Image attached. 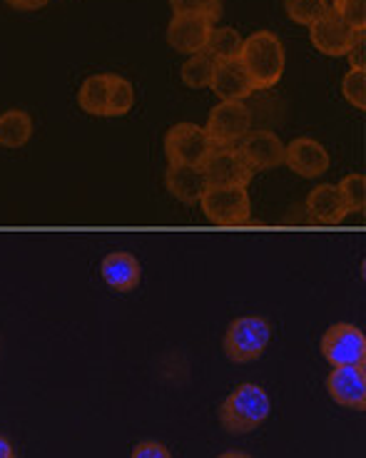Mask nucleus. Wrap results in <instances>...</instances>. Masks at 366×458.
<instances>
[{
  "instance_id": "obj_31",
  "label": "nucleus",
  "mask_w": 366,
  "mask_h": 458,
  "mask_svg": "<svg viewBox=\"0 0 366 458\" xmlns=\"http://www.w3.org/2000/svg\"><path fill=\"white\" fill-rule=\"evenodd\" d=\"M0 458H18V454H15V448H13L8 436H0Z\"/></svg>"
},
{
  "instance_id": "obj_30",
  "label": "nucleus",
  "mask_w": 366,
  "mask_h": 458,
  "mask_svg": "<svg viewBox=\"0 0 366 458\" xmlns=\"http://www.w3.org/2000/svg\"><path fill=\"white\" fill-rule=\"evenodd\" d=\"M13 11H40L46 8L50 0H5Z\"/></svg>"
},
{
  "instance_id": "obj_24",
  "label": "nucleus",
  "mask_w": 366,
  "mask_h": 458,
  "mask_svg": "<svg viewBox=\"0 0 366 458\" xmlns=\"http://www.w3.org/2000/svg\"><path fill=\"white\" fill-rule=\"evenodd\" d=\"M286 15L299 25L310 28L314 21H319L324 13L329 11L327 0H285Z\"/></svg>"
},
{
  "instance_id": "obj_2",
  "label": "nucleus",
  "mask_w": 366,
  "mask_h": 458,
  "mask_svg": "<svg viewBox=\"0 0 366 458\" xmlns=\"http://www.w3.org/2000/svg\"><path fill=\"white\" fill-rule=\"evenodd\" d=\"M240 63L257 90H269L285 75V46L275 33L257 30L242 40Z\"/></svg>"
},
{
  "instance_id": "obj_3",
  "label": "nucleus",
  "mask_w": 366,
  "mask_h": 458,
  "mask_svg": "<svg viewBox=\"0 0 366 458\" xmlns=\"http://www.w3.org/2000/svg\"><path fill=\"white\" fill-rule=\"evenodd\" d=\"M272 342V324L264 317L247 314L237 317L225 332L222 349L232 364H252L257 359H262L267 346Z\"/></svg>"
},
{
  "instance_id": "obj_23",
  "label": "nucleus",
  "mask_w": 366,
  "mask_h": 458,
  "mask_svg": "<svg viewBox=\"0 0 366 458\" xmlns=\"http://www.w3.org/2000/svg\"><path fill=\"white\" fill-rule=\"evenodd\" d=\"M339 192H342V199L349 215L356 212V215H364L366 209V174L362 172H354V174H346L342 182L336 184Z\"/></svg>"
},
{
  "instance_id": "obj_4",
  "label": "nucleus",
  "mask_w": 366,
  "mask_h": 458,
  "mask_svg": "<svg viewBox=\"0 0 366 458\" xmlns=\"http://www.w3.org/2000/svg\"><path fill=\"white\" fill-rule=\"evenodd\" d=\"M200 207L205 217L217 227H244L252 222V202L247 187H207Z\"/></svg>"
},
{
  "instance_id": "obj_7",
  "label": "nucleus",
  "mask_w": 366,
  "mask_h": 458,
  "mask_svg": "<svg viewBox=\"0 0 366 458\" xmlns=\"http://www.w3.org/2000/svg\"><path fill=\"white\" fill-rule=\"evenodd\" d=\"M215 145L207 138L205 127L195 123H177L165 135V157L170 165L202 167Z\"/></svg>"
},
{
  "instance_id": "obj_10",
  "label": "nucleus",
  "mask_w": 366,
  "mask_h": 458,
  "mask_svg": "<svg viewBox=\"0 0 366 458\" xmlns=\"http://www.w3.org/2000/svg\"><path fill=\"white\" fill-rule=\"evenodd\" d=\"M354 28H349V25L344 23L342 18H339L332 8L324 13L319 21H314V23L310 25L311 46L329 57L346 55L352 43H354Z\"/></svg>"
},
{
  "instance_id": "obj_13",
  "label": "nucleus",
  "mask_w": 366,
  "mask_h": 458,
  "mask_svg": "<svg viewBox=\"0 0 366 458\" xmlns=\"http://www.w3.org/2000/svg\"><path fill=\"white\" fill-rule=\"evenodd\" d=\"M327 391L339 406L364 411L366 409V371L364 367H336L327 377Z\"/></svg>"
},
{
  "instance_id": "obj_19",
  "label": "nucleus",
  "mask_w": 366,
  "mask_h": 458,
  "mask_svg": "<svg viewBox=\"0 0 366 458\" xmlns=\"http://www.w3.org/2000/svg\"><path fill=\"white\" fill-rule=\"evenodd\" d=\"M107 90H110V72H98L82 82L78 90V105L82 113L105 117L107 114Z\"/></svg>"
},
{
  "instance_id": "obj_22",
  "label": "nucleus",
  "mask_w": 366,
  "mask_h": 458,
  "mask_svg": "<svg viewBox=\"0 0 366 458\" xmlns=\"http://www.w3.org/2000/svg\"><path fill=\"white\" fill-rule=\"evenodd\" d=\"M135 107V88L123 75L110 72V90H107V114L105 117H125Z\"/></svg>"
},
{
  "instance_id": "obj_6",
  "label": "nucleus",
  "mask_w": 366,
  "mask_h": 458,
  "mask_svg": "<svg viewBox=\"0 0 366 458\" xmlns=\"http://www.w3.org/2000/svg\"><path fill=\"white\" fill-rule=\"evenodd\" d=\"M252 130V110L237 100H222L207 117L205 132L215 148H234Z\"/></svg>"
},
{
  "instance_id": "obj_12",
  "label": "nucleus",
  "mask_w": 366,
  "mask_h": 458,
  "mask_svg": "<svg viewBox=\"0 0 366 458\" xmlns=\"http://www.w3.org/2000/svg\"><path fill=\"white\" fill-rule=\"evenodd\" d=\"M212 28H215V23L202 18V15L174 13L170 25H167V43H170L172 50H177L183 55H195V53L205 50Z\"/></svg>"
},
{
  "instance_id": "obj_9",
  "label": "nucleus",
  "mask_w": 366,
  "mask_h": 458,
  "mask_svg": "<svg viewBox=\"0 0 366 458\" xmlns=\"http://www.w3.org/2000/svg\"><path fill=\"white\" fill-rule=\"evenodd\" d=\"M237 145L242 160L250 165L252 172L275 170L285 165V142L272 130H250Z\"/></svg>"
},
{
  "instance_id": "obj_18",
  "label": "nucleus",
  "mask_w": 366,
  "mask_h": 458,
  "mask_svg": "<svg viewBox=\"0 0 366 458\" xmlns=\"http://www.w3.org/2000/svg\"><path fill=\"white\" fill-rule=\"evenodd\" d=\"M33 117L25 113V110H5L0 114V148L5 149H18L25 148L30 138H33Z\"/></svg>"
},
{
  "instance_id": "obj_15",
  "label": "nucleus",
  "mask_w": 366,
  "mask_h": 458,
  "mask_svg": "<svg viewBox=\"0 0 366 458\" xmlns=\"http://www.w3.org/2000/svg\"><path fill=\"white\" fill-rule=\"evenodd\" d=\"M209 88H212V92L217 95L219 100H237V103H244L257 90L252 81H250V75H247V70L242 68L240 60L217 63Z\"/></svg>"
},
{
  "instance_id": "obj_28",
  "label": "nucleus",
  "mask_w": 366,
  "mask_h": 458,
  "mask_svg": "<svg viewBox=\"0 0 366 458\" xmlns=\"http://www.w3.org/2000/svg\"><path fill=\"white\" fill-rule=\"evenodd\" d=\"M130 458H172V454L160 441H140L138 446L132 448Z\"/></svg>"
},
{
  "instance_id": "obj_5",
  "label": "nucleus",
  "mask_w": 366,
  "mask_h": 458,
  "mask_svg": "<svg viewBox=\"0 0 366 458\" xmlns=\"http://www.w3.org/2000/svg\"><path fill=\"white\" fill-rule=\"evenodd\" d=\"M321 356L336 367H364L366 336L352 321H336L321 336Z\"/></svg>"
},
{
  "instance_id": "obj_20",
  "label": "nucleus",
  "mask_w": 366,
  "mask_h": 458,
  "mask_svg": "<svg viewBox=\"0 0 366 458\" xmlns=\"http://www.w3.org/2000/svg\"><path fill=\"white\" fill-rule=\"evenodd\" d=\"M242 50V35L234 28H212L209 38H207L205 53L215 57L217 63L225 60H240Z\"/></svg>"
},
{
  "instance_id": "obj_25",
  "label": "nucleus",
  "mask_w": 366,
  "mask_h": 458,
  "mask_svg": "<svg viewBox=\"0 0 366 458\" xmlns=\"http://www.w3.org/2000/svg\"><path fill=\"white\" fill-rule=\"evenodd\" d=\"M342 95L346 103L356 110H366V72L349 70L342 78Z\"/></svg>"
},
{
  "instance_id": "obj_29",
  "label": "nucleus",
  "mask_w": 366,
  "mask_h": 458,
  "mask_svg": "<svg viewBox=\"0 0 366 458\" xmlns=\"http://www.w3.org/2000/svg\"><path fill=\"white\" fill-rule=\"evenodd\" d=\"M346 57H349V63H352V70L366 68V35H364V30H359V33L354 35V43H352V47H349Z\"/></svg>"
},
{
  "instance_id": "obj_27",
  "label": "nucleus",
  "mask_w": 366,
  "mask_h": 458,
  "mask_svg": "<svg viewBox=\"0 0 366 458\" xmlns=\"http://www.w3.org/2000/svg\"><path fill=\"white\" fill-rule=\"evenodd\" d=\"M332 11L356 33L366 30V0H334Z\"/></svg>"
},
{
  "instance_id": "obj_26",
  "label": "nucleus",
  "mask_w": 366,
  "mask_h": 458,
  "mask_svg": "<svg viewBox=\"0 0 366 458\" xmlns=\"http://www.w3.org/2000/svg\"><path fill=\"white\" fill-rule=\"evenodd\" d=\"M172 11L187 15H202L207 21L217 23L222 15V0H170Z\"/></svg>"
},
{
  "instance_id": "obj_16",
  "label": "nucleus",
  "mask_w": 366,
  "mask_h": 458,
  "mask_svg": "<svg viewBox=\"0 0 366 458\" xmlns=\"http://www.w3.org/2000/svg\"><path fill=\"white\" fill-rule=\"evenodd\" d=\"M307 215L317 225H329V227L342 225L346 215H349V209L344 205L339 187L329 182L317 184L307 195Z\"/></svg>"
},
{
  "instance_id": "obj_21",
  "label": "nucleus",
  "mask_w": 366,
  "mask_h": 458,
  "mask_svg": "<svg viewBox=\"0 0 366 458\" xmlns=\"http://www.w3.org/2000/svg\"><path fill=\"white\" fill-rule=\"evenodd\" d=\"M215 65H217V60L207 55L205 50H202V53H195V55H190L187 60H184L183 70H180L183 82L187 85V88H195V90L209 88L212 75H215Z\"/></svg>"
},
{
  "instance_id": "obj_8",
  "label": "nucleus",
  "mask_w": 366,
  "mask_h": 458,
  "mask_svg": "<svg viewBox=\"0 0 366 458\" xmlns=\"http://www.w3.org/2000/svg\"><path fill=\"white\" fill-rule=\"evenodd\" d=\"M209 187H247L254 172L242 160L237 148H215L202 165Z\"/></svg>"
},
{
  "instance_id": "obj_17",
  "label": "nucleus",
  "mask_w": 366,
  "mask_h": 458,
  "mask_svg": "<svg viewBox=\"0 0 366 458\" xmlns=\"http://www.w3.org/2000/svg\"><path fill=\"white\" fill-rule=\"evenodd\" d=\"M165 184L170 195L183 205H200V199L209 187L202 167H187V165H170L165 172Z\"/></svg>"
},
{
  "instance_id": "obj_11",
  "label": "nucleus",
  "mask_w": 366,
  "mask_h": 458,
  "mask_svg": "<svg viewBox=\"0 0 366 458\" xmlns=\"http://www.w3.org/2000/svg\"><path fill=\"white\" fill-rule=\"evenodd\" d=\"M285 165L304 180H317L324 172H329L332 157L317 140L297 138L285 145Z\"/></svg>"
},
{
  "instance_id": "obj_32",
  "label": "nucleus",
  "mask_w": 366,
  "mask_h": 458,
  "mask_svg": "<svg viewBox=\"0 0 366 458\" xmlns=\"http://www.w3.org/2000/svg\"><path fill=\"white\" fill-rule=\"evenodd\" d=\"M217 458H252L250 454H242V451H225V454H219Z\"/></svg>"
},
{
  "instance_id": "obj_14",
  "label": "nucleus",
  "mask_w": 366,
  "mask_h": 458,
  "mask_svg": "<svg viewBox=\"0 0 366 458\" xmlns=\"http://www.w3.org/2000/svg\"><path fill=\"white\" fill-rule=\"evenodd\" d=\"M100 276L113 292L127 294L132 289H138L142 282V267L138 257L130 252H110L105 254L100 262Z\"/></svg>"
},
{
  "instance_id": "obj_1",
  "label": "nucleus",
  "mask_w": 366,
  "mask_h": 458,
  "mask_svg": "<svg viewBox=\"0 0 366 458\" xmlns=\"http://www.w3.org/2000/svg\"><path fill=\"white\" fill-rule=\"evenodd\" d=\"M269 411H272V401L267 396V391L260 384L244 381V384H237L229 391L227 399L222 401L217 419L227 434L242 436L257 431L269 419Z\"/></svg>"
}]
</instances>
